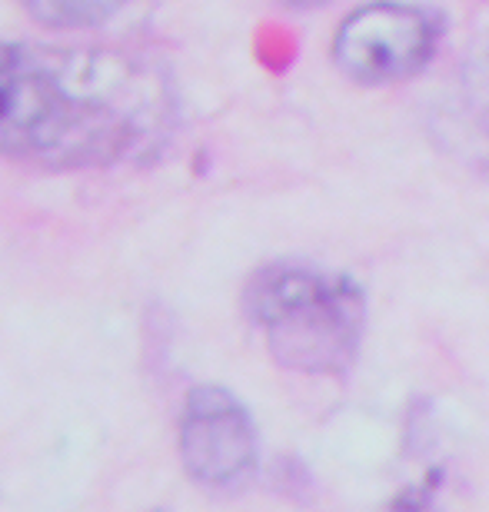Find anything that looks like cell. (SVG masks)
<instances>
[{"instance_id":"cell-1","label":"cell","mask_w":489,"mask_h":512,"mask_svg":"<svg viewBox=\"0 0 489 512\" xmlns=\"http://www.w3.org/2000/svg\"><path fill=\"white\" fill-rule=\"evenodd\" d=\"M247 313L273 360L310 376L353 370L366 333V300L356 280L307 263H270L247 283Z\"/></svg>"},{"instance_id":"cell-2","label":"cell","mask_w":489,"mask_h":512,"mask_svg":"<svg viewBox=\"0 0 489 512\" xmlns=\"http://www.w3.org/2000/svg\"><path fill=\"white\" fill-rule=\"evenodd\" d=\"M114 147V124H104L100 110L0 50V153L84 163Z\"/></svg>"},{"instance_id":"cell-3","label":"cell","mask_w":489,"mask_h":512,"mask_svg":"<svg viewBox=\"0 0 489 512\" xmlns=\"http://www.w3.org/2000/svg\"><path fill=\"white\" fill-rule=\"evenodd\" d=\"M440 34L443 27L430 10L376 0L340 24L333 37V60L356 84H400L430 67Z\"/></svg>"},{"instance_id":"cell-4","label":"cell","mask_w":489,"mask_h":512,"mask_svg":"<svg viewBox=\"0 0 489 512\" xmlns=\"http://www.w3.org/2000/svg\"><path fill=\"white\" fill-rule=\"evenodd\" d=\"M180 459L207 489H237L257 469V429L233 393L197 386L183 403Z\"/></svg>"},{"instance_id":"cell-5","label":"cell","mask_w":489,"mask_h":512,"mask_svg":"<svg viewBox=\"0 0 489 512\" xmlns=\"http://www.w3.org/2000/svg\"><path fill=\"white\" fill-rule=\"evenodd\" d=\"M440 124L446 143L489 177V50L463 70Z\"/></svg>"},{"instance_id":"cell-6","label":"cell","mask_w":489,"mask_h":512,"mask_svg":"<svg viewBox=\"0 0 489 512\" xmlns=\"http://www.w3.org/2000/svg\"><path fill=\"white\" fill-rule=\"evenodd\" d=\"M40 24L50 27H94L114 17L127 0H24Z\"/></svg>"},{"instance_id":"cell-7","label":"cell","mask_w":489,"mask_h":512,"mask_svg":"<svg viewBox=\"0 0 489 512\" xmlns=\"http://www.w3.org/2000/svg\"><path fill=\"white\" fill-rule=\"evenodd\" d=\"M440 483H443V473L436 469V473L426 476L423 483H416L413 489H403V493L386 506V512H433Z\"/></svg>"},{"instance_id":"cell-8","label":"cell","mask_w":489,"mask_h":512,"mask_svg":"<svg viewBox=\"0 0 489 512\" xmlns=\"http://www.w3.org/2000/svg\"><path fill=\"white\" fill-rule=\"evenodd\" d=\"M287 7H297V10H313V7H323V4H333V0H283Z\"/></svg>"}]
</instances>
